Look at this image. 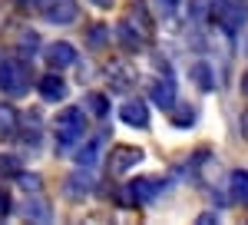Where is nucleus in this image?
<instances>
[{
  "mask_svg": "<svg viewBox=\"0 0 248 225\" xmlns=\"http://www.w3.org/2000/svg\"><path fill=\"white\" fill-rule=\"evenodd\" d=\"M83 129H86L83 110H79V106H66V110L57 116V126H53V132H57V149L70 152L79 139H83Z\"/></svg>",
  "mask_w": 248,
  "mask_h": 225,
  "instance_id": "1",
  "label": "nucleus"
},
{
  "mask_svg": "<svg viewBox=\"0 0 248 225\" xmlns=\"http://www.w3.org/2000/svg\"><path fill=\"white\" fill-rule=\"evenodd\" d=\"M245 17H248L245 0H215V3H212V20H215L229 37H235V33L242 30Z\"/></svg>",
  "mask_w": 248,
  "mask_h": 225,
  "instance_id": "2",
  "label": "nucleus"
},
{
  "mask_svg": "<svg viewBox=\"0 0 248 225\" xmlns=\"http://www.w3.org/2000/svg\"><path fill=\"white\" fill-rule=\"evenodd\" d=\"M0 90L7 96L27 93V70L20 60H0Z\"/></svg>",
  "mask_w": 248,
  "mask_h": 225,
  "instance_id": "3",
  "label": "nucleus"
},
{
  "mask_svg": "<svg viewBox=\"0 0 248 225\" xmlns=\"http://www.w3.org/2000/svg\"><path fill=\"white\" fill-rule=\"evenodd\" d=\"M139 162H142V149H139V146H126V143L113 146V149H109V159H106V166H109L113 176H126V172L136 169Z\"/></svg>",
  "mask_w": 248,
  "mask_h": 225,
  "instance_id": "4",
  "label": "nucleus"
},
{
  "mask_svg": "<svg viewBox=\"0 0 248 225\" xmlns=\"http://www.w3.org/2000/svg\"><path fill=\"white\" fill-rule=\"evenodd\" d=\"M116 37H119V47H123V50H129V53H139V50L146 47V37H149V30H139V27H133V17H129V20H119V27H116Z\"/></svg>",
  "mask_w": 248,
  "mask_h": 225,
  "instance_id": "5",
  "label": "nucleus"
},
{
  "mask_svg": "<svg viewBox=\"0 0 248 225\" xmlns=\"http://www.w3.org/2000/svg\"><path fill=\"white\" fill-rule=\"evenodd\" d=\"M43 17L50 23H60V27L73 23L77 20V0H43Z\"/></svg>",
  "mask_w": 248,
  "mask_h": 225,
  "instance_id": "6",
  "label": "nucleus"
},
{
  "mask_svg": "<svg viewBox=\"0 0 248 225\" xmlns=\"http://www.w3.org/2000/svg\"><path fill=\"white\" fill-rule=\"evenodd\" d=\"M46 63H50L53 70H66V66H73V63H77V47L66 43V40L50 43V47H46Z\"/></svg>",
  "mask_w": 248,
  "mask_h": 225,
  "instance_id": "7",
  "label": "nucleus"
},
{
  "mask_svg": "<svg viewBox=\"0 0 248 225\" xmlns=\"http://www.w3.org/2000/svg\"><path fill=\"white\" fill-rule=\"evenodd\" d=\"M149 96H153V103L159 110H172L175 106V83H172V76L166 73V80L155 76L153 83H149Z\"/></svg>",
  "mask_w": 248,
  "mask_h": 225,
  "instance_id": "8",
  "label": "nucleus"
},
{
  "mask_svg": "<svg viewBox=\"0 0 248 225\" xmlns=\"http://www.w3.org/2000/svg\"><path fill=\"white\" fill-rule=\"evenodd\" d=\"M119 116H123L126 126H136V129H146L149 126V106L142 99H126L119 106Z\"/></svg>",
  "mask_w": 248,
  "mask_h": 225,
  "instance_id": "9",
  "label": "nucleus"
},
{
  "mask_svg": "<svg viewBox=\"0 0 248 225\" xmlns=\"http://www.w3.org/2000/svg\"><path fill=\"white\" fill-rule=\"evenodd\" d=\"M37 90H40V96H43L46 103H60V99L66 96V83H63L57 73H46V76L37 83Z\"/></svg>",
  "mask_w": 248,
  "mask_h": 225,
  "instance_id": "10",
  "label": "nucleus"
},
{
  "mask_svg": "<svg viewBox=\"0 0 248 225\" xmlns=\"http://www.w3.org/2000/svg\"><path fill=\"white\" fill-rule=\"evenodd\" d=\"M229 195L238 206H248V169H235L229 176Z\"/></svg>",
  "mask_w": 248,
  "mask_h": 225,
  "instance_id": "11",
  "label": "nucleus"
},
{
  "mask_svg": "<svg viewBox=\"0 0 248 225\" xmlns=\"http://www.w3.org/2000/svg\"><path fill=\"white\" fill-rule=\"evenodd\" d=\"M129 192L136 195V202H153L155 195L162 192V182L159 179H136L133 186H129Z\"/></svg>",
  "mask_w": 248,
  "mask_h": 225,
  "instance_id": "12",
  "label": "nucleus"
},
{
  "mask_svg": "<svg viewBox=\"0 0 248 225\" xmlns=\"http://www.w3.org/2000/svg\"><path fill=\"white\" fill-rule=\"evenodd\" d=\"M103 143H106V136H103V132H99L96 139H90V143H86V149L77 156V159H79V169H93L96 166V156L103 152Z\"/></svg>",
  "mask_w": 248,
  "mask_h": 225,
  "instance_id": "13",
  "label": "nucleus"
},
{
  "mask_svg": "<svg viewBox=\"0 0 248 225\" xmlns=\"http://www.w3.org/2000/svg\"><path fill=\"white\" fill-rule=\"evenodd\" d=\"M0 132H7V136L17 132V112L10 106H0Z\"/></svg>",
  "mask_w": 248,
  "mask_h": 225,
  "instance_id": "14",
  "label": "nucleus"
},
{
  "mask_svg": "<svg viewBox=\"0 0 248 225\" xmlns=\"http://www.w3.org/2000/svg\"><path fill=\"white\" fill-rule=\"evenodd\" d=\"M23 215H27V219H40V222H46V219H50V209L43 206V202H27V206H23Z\"/></svg>",
  "mask_w": 248,
  "mask_h": 225,
  "instance_id": "15",
  "label": "nucleus"
},
{
  "mask_svg": "<svg viewBox=\"0 0 248 225\" xmlns=\"http://www.w3.org/2000/svg\"><path fill=\"white\" fill-rule=\"evenodd\" d=\"M192 76L199 80V90H202V93H209V90H212V80H209V66H205V63H195V70H192Z\"/></svg>",
  "mask_w": 248,
  "mask_h": 225,
  "instance_id": "16",
  "label": "nucleus"
},
{
  "mask_svg": "<svg viewBox=\"0 0 248 225\" xmlns=\"http://www.w3.org/2000/svg\"><path fill=\"white\" fill-rule=\"evenodd\" d=\"M153 3H155V14L159 17H175V10H179L182 0H153Z\"/></svg>",
  "mask_w": 248,
  "mask_h": 225,
  "instance_id": "17",
  "label": "nucleus"
},
{
  "mask_svg": "<svg viewBox=\"0 0 248 225\" xmlns=\"http://www.w3.org/2000/svg\"><path fill=\"white\" fill-rule=\"evenodd\" d=\"M106 27H90V47H96V50H99V47H103V43H106Z\"/></svg>",
  "mask_w": 248,
  "mask_h": 225,
  "instance_id": "18",
  "label": "nucleus"
},
{
  "mask_svg": "<svg viewBox=\"0 0 248 225\" xmlns=\"http://www.w3.org/2000/svg\"><path fill=\"white\" fill-rule=\"evenodd\" d=\"M20 50H23V53H33V50H37V33H23V40H20Z\"/></svg>",
  "mask_w": 248,
  "mask_h": 225,
  "instance_id": "19",
  "label": "nucleus"
},
{
  "mask_svg": "<svg viewBox=\"0 0 248 225\" xmlns=\"http://www.w3.org/2000/svg\"><path fill=\"white\" fill-rule=\"evenodd\" d=\"M186 123H189V126L195 123V110H182L179 116H175V126H186Z\"/></svg>",
  "mask_w": 248,
  "mask_h": 225,
  "instance_id": "20",
  "label": "nucleus"
},
{
  "mask_svg": "<svg viewBox=\"0 0 248 225\" xmlns=\"http://www.w3.org/2000/svg\"><path fill=\"white\" fill-rule=\"evenodd\" d=\"M10 195H7V192H3V189H0V219H3V215H10Z\"/></svg>",
  "mask_w": 248,
  "mask_h": 225,
  "instance_id": "21",
  "label": "nucleus"
},
{
  "mask_svg": "<svg viewBox=\"0 0 248 225\" xmlns=\"http://www.w3.org/2000/svg\"><path fill=\"white\" fill-rule=\"evenodd\" d=\"M0 172H17V159H0Z\"/></svg>",
  "mask_w": 248,
  "mask_h": 225,
  "instance_id": "22",
  "label": "nucleus"
},
{
  "mask_svg": "<svg viewBox=\"0 0 248 225\" xmlns=\"http://www.w3.org/2000/svg\"><path fill=\"white\" fill-rule=\"evenodd\" d=\"M93 110L96 112H106V99H103V96H93Z\"/></svg>",
  "mask_w": 248,
  "mask_h": 225,
  "instance_id": "23",
  "label": "nucleus"
},
{
  "mask_svg": "<svg viewBox=\"0 0 248 225\" xmlns=\"http://www.w3.org/2000/svg\"><path fill=\"white\" fill-rule=\"evenodd\" d=\"M242 93H245V96H248V73H245V76H242Z\"/></svg>",
  "mask_w": 248,
  "mask_h": 225,
  "instance_id": "24",
  "label": "nucleus"
},
{
  "mask_svg": "<svg viewBox=\"0 0 248 225\" xmlns=\"http://www.w3.org/2000/svg\"><path fill=\"white\" fill-rule=\"evenodd\" d=\"M96 7H109V3H113V0H93Z\"/></svg>",
  "mask_w": 248,
  "mask_h": 225,
  "instance_id": "25",
  "label": "nucleus"
}]
</instances>
